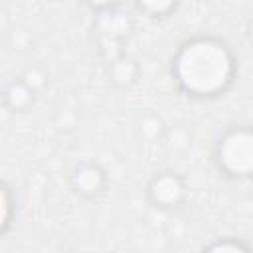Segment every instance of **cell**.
Masks as SVG:
<instances>
[{
	"label": "cell",
	"instance_id": "8992f818",
	"mask_svg": "<svg viewBox=\"0 0 253 253\" xmlns=\"http://www.w3.org/2000/svg\"><path fill=\"white\" fill-rule=\"evenodd\" d=\"M105 73H107L109 83L115 89H130L140 79V63L132 55L123 53V55L107 61Z\"/></svg>",
	"mask_w": 253,
	"mask_h": 253
},
{
	"label": "cell",
	"instance_id": "277c9868",
	"mask_svg": "<svg viewBox=\"0 0 253 253\" xmlns=\"http://www.w3.org/2000/svg\"><path fill=\"white\" fill-rule=\"evenodd\" d=\"M148 204L164 213L180 211L188 202V184L186 178L176 170H158L154 172L144 188Z\"/></svg>",
	"mask_w": 253,
	"mask_h": 253
},
{
	"label": "cell",
	"instance_id": "4fadbf2b",
	"mask_svg": "<svg viewBox=\"0 0 253 253\" xmlns=\"http://www.w3.org/2000/svg\"><path fill=\"white\" fill-rule=\"evenodd\" d=\"M140 130H142V136H144V138H158V136L162 134V130H164V125H162L160 119H156L154 125L150 126L148 121H146V117H144L142 123H140Z\"/></svg>",
	"mask_w": 253,
	"mask_h": 253
},
{
	"label": "cell",
	"instance_id": "5b68a950",
	"mask_svg": "<svg viewBox=\"0 0 253 253\" xmlns=\"http://www.w3.org/2000/svg\"><path fill=\"white\" fill-rule=\"evenodd\" d=\"M71 192L83 202H97L109 190V174L95 160H81L69 174Z\"/></svg>",
	"mask_w": 253,
	"mask_h": 253
},
{
	"label": "cell",
	"instance_id": "52a82bcc",
	"mask_svg": "<svg viewBox=\"0 0 253 253\" xmlns=\"http://www.w3.org/2000/svg\"><path fill=\"white\" fill-rule=\"evenodd\" d=\"M36 91L30 89L22 77H12L2 85V105L10 113H26L36 103Z\"/></svg>",
	"mask_w": 253,
	"mask_h": 253
},
{
	"label": "cell",
	"instance_id": "7c38bea8",
	"mask_svg": "<svg viewBox=\"0 0 253 253\" xmlns=\"http://www.w3.org/2000/svg\"><path fill=\"white\" fill-rule=\"evenodd\" d=\"M10 49L14 51H28L32 47V32L28 30H22V28H14L10 32Z\"/></svg>",
	"mask_w": 253,
	"mask_h": 253
},
{
	"label": "cell",
	"instance_id": "3957f363",
	"mask_svg": "<svg viewBox=\"0 0 253 253\" xmlns=\"http://www.w3.org/2000/svg\"><path fill=\"white\" fill-rule=\"evenodd\" d=\"M87 8L97 16L93 34L101 55H105L107 61L123 55L125 53L123 45L132 34V16L128 14L132 6L105 2V4H87Z\"/></svg>",
	"mask_w": 253,
	"mask_h": 253
},
{
	"label": "cell",
	"instance_id": "9c48e42d",
	"mask_svg": "<svg viewBox=\"0 0 253 253\" xmlns=\"http://www.w3.org/2000/svg\"><path fill=\"white\" fill-rule=\"evenodd\" d=\"M132 8L150 20H166L178 10V2H134Z\"/></svg>",
	"mask_w": 253,
	"mask_h": 253
},
{
	"label": "cell",
	"instance_id": "7a4b0ae2",
	"mask_svg": "<svg viewBox=\"0 0 253 253\" xmlns=\"http://www.w3.org/2000/svg\"><path fill=\"white\" fill-rule=\"evenodd\" d=\"M215 168L229 180H253V125L225 128L211 152Z\"/></svg>",
	"mask_w": 253,
	"mask_h": 253
},
{
	"label": "cell",
	"instance_id": "ba28073f",
	"mask_svg": "<svg viewBox=\"0 0 253 253\" xmlns=\"http://www.w3.org/2000/svg\"><path fill=\"white\" fill-rule=\"evenodd\" d=\"M0 206H2V221H0V233L6 235L14 223L16 217V210H18V200L16 194L12 190V186L4 180L0 184Z\"/></svg>",
	"mask_w": 253,
	"mask_h": 253
},
{
	"label": "cell",
	"instance_id": "30bf717a",
	"mask_svg": "<svg viewBox=\"0 0 253 253\" xmlns=\"http://www.w3.org/2000/svg\"><path fill=\"white\" fill-rule=\"evenodd\" d=\"M200 253H253V249L237 237H219L208 243Z\"/></svg>",
	"mask_w": 253,
	"mask_h": 253
},
{
	"label": "cell",
	"instance_id": "5bb4252c",
	"mask_svg": "<svg viewBox=\"0 0 253 253\" xmlns=\"http://www.w3.org/2000/svg\"><path fill=\"white\" fill-rule=\"evenodd\" d=\"M245 30H247V36H249V40L253 42V14L247 18V24H245Z\"/></svg>",
	"mask_w": 253,
	"mask_h": 253
},
{
	"label": "cell",
	"instance_id": "6da1fadb",
	"mask_svg": "<svg viewBox=\"0 0 253 253\" xmlns=\"http://www.w3.org/2000/svg\"><path fill=\"white\" fill-rule=\"evenodd\" d=\"M170 75L182 95L194 101H211L225 95L235 83L237 57L217 36H192L176 47Z\"/></svg>",
	"mask_w": 253,
	"mask_h": 253
},
{
	"label": "cell",
	"instance_id": "8fae6325",
	"mask_svg": "<svg viewBox=\"0 0 253 253\" xmlns=\"http://www.w3.org/2000/svg\"><path fill=\"white\" fill-rule=\"evenodd\" d=\"M20 77H22V81H24L30 89H34L36 93H40V91L47 85V73H45V69L40 67V65H30V67H26Z\"/></svg>",
	"mask_w": 253,
	"mask_h": 253
}]
</instances>
